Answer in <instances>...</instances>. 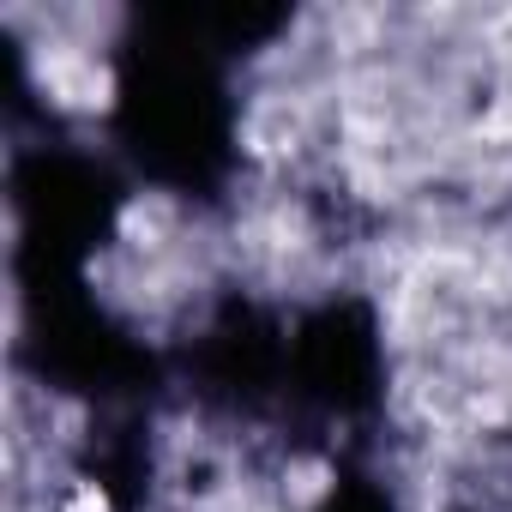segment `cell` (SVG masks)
I'll list each match as a JSON object with an SVG mask.
<instances>
[{
	"label": "cell",
	"instance_id": "2",
	"mask_svg": "<svg viewBox=\"0 0 512 512\" xmlns=\"http://www.w3.org/2000/svg\"><path fill=\"white\" fill-rule=\"evenodd\" d=\"M67 512H109V500H103V494H97V488H79V494H73V506H67Z\"/></svg>",
	"mask_w": 512,
	"mask_h": 512
},
{
	"label": "cell",
	"instance_id": "1",
	"mask_svg": "<svg viewBox=\"0 0 512 512\" xmlns=\"http://www.w3.org/2000/svg\"><path fill=\"white\" fill-rule=\"evenodd\" d=\"M43 79L55 85V97H61V103H109V73H103L97 61L73 55V49L43 55Z\"/></svg>",
	"mask_w": 512,
	"mask_h": 512
}]
</instances>
